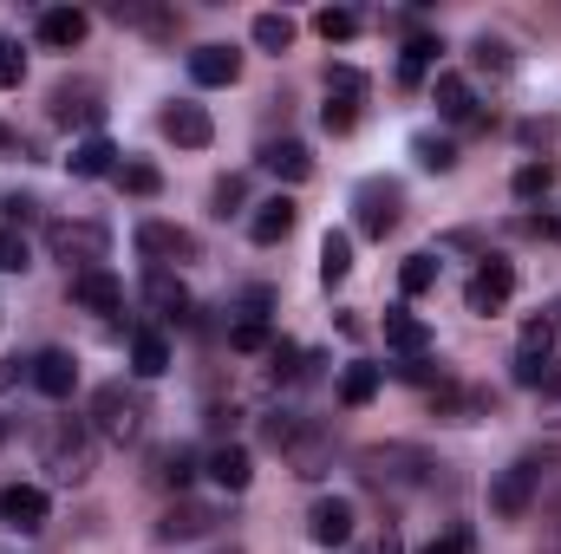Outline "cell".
Here are the masks:
<instances>
[{"label":"cell","instance_id":"obj_1","mask_svg":"<svg viewBox=\"0 0 561 554\" xmlns=\"http://www.w3.org/2000/svg\"><path fill=\"white\" fill-rule=\"evenodd\" d=\"M359 476L373 489H386V496H412V489H424L437 476V463H431V450H419V443H366L359 450Z\"/></svg>","mask_w":561,"mask_h":554},{"label":"cell","instance_id":"obj_2","mask_svg":"<svg viewBox=\"0 0 561 554\" xmlns=\"http://www.w3.org/2000/svg\"><path fill=\"white\" fill-rule=\"evenodd\" d=\"M144 392L138 385H125V379H112V385H99L92 392V430L99 437H112V443H138L144 437Z\"/></svg>","mask_w":561,"mask_h":554},{"label":"cell","instance_id":"obj_3","mask_svg":"<svg viewBox=\"0 0 561 554\" xmlns=\"http://www.w3.org/2000/svg\"><path fill=\"white\" fill-rule=\"evenodd\" d=\"M46 249H53V262H66L72 275H85V268H105L112 235H105V222H53Z\"/></svg>","mask_w":561,"mask_h":554},{"label":"cell","instance_id":"obj_4","mask_svg":"<svg viewBox=\"0 0 561 554\" xmlns=\"http://www.w3.org/2000/svg\"><path fill=\"white\" fill-rule=\"evenodd\" d=\"M46 470H53L59 483H85V476H92V430H85L79 417H59V424L46 430Z\"/></svg>","mask_w":561,"mask_h":554},{"label":"cell","instance_id":"obj_5","mask_svg":"<svg viewBox=\"0 0 561 554\" xmlns=\"http://www.w3.org/2000/svg\"><path fill=\"white\" fill-rule=\"evenodd\" d=\"M542 457H516L503 476H496V489H490V509L503 516V522H523L529 509H536V496H542Z\"/></svg>","mask_w":561,"mask_h":554},{"label":"cell","instance_id":"obj_6","mask_svg":"<svg viewBox=\"0 0 561 554\" xmlns=\"http://www.w3.org/2000/svg\"><path fill=\"white\" fill-rule=\"evenodd\" d=\"M353 209H359V235H392L399 229V209H405V189L399 183H386V176H366L359 183V196H353Z\"/></svg>","mask_w":561,"mask_h":554},{"label":"cell","instance_id":"obj_7","mask_svg":"<svg viewBox=\"0 0 561 554\" xmlns=\"http://www.w3.org/2000/svg\"><path fill=\"white\" fill-rule=\"evenodd\" d=\"M510 293H516V268H510V262H483V268L470 275V287H463V307L490 320V313L510 307Z\"/></svg>","mask_w":561,"mask_h":554},{"label":"cell","instance_id":"obj_8","mask_svg":"<svg viewBox=\"0 0 561 554\" xmlns=\"http://www.w3.org/2000/svg\"><path fill=\"white\" fill-rule=\"evenodd\" d=\"M138 255H150V268L196 262V235H190V229H176V222H144V229H138Z\"/></svg>","mask_w":561,"mask_h":554},{"label":"cell","instance_id":"obj_9","mask_svg":"<svg viewBox=\"0 0 561 554\" xmlns=\"http://www.w3.org/2000/svg\"><path fill=\"white\" fill-rule=\"evenodd\" d=\"M53 118H59V125H85V131L99 138V125H105L99 85H85V79H72V85H53Z\"/></svg>","mask_w":561,"mask_h":554},{"label":"cell","instance_id":"obj_10","mask_svg":"<svg viewBox=\"0 0 561 554\" xmlns=\"http://www.w3.org/2000/svg\"><path fill=\"white\" fill-rule=\"evenodd\" d=\"M222 522V509H209V503H190V496H176L170 509H163V522H157V542H196V535H209Z\"/></svg>","mask_w":561,"mask_h":554},{"label":"cell","instance_id":"obj_11","mask_svg":"<svg viewBox=\"0 0 561 554\" xmlns=\"http://www.w3.org/2000/svg\"><path fill=\"white\" fill-rule=\"evenodd\" d=\"M280 457H287V470H294V476H307V483H313V476H327V463H333V430H327V424H307Z\"/></svg>","mask_w":561,"mask_h":554},{"label":"cell","instance_id":"obj_12","mask_svg":"<svg viewBox=\"0 0 561 554\" xmlns=\"http://www.w3.org/2000/svg\"><path fill=\"white\" fill-rule=\"evenodd\" d=\"M46 516H53V503H46L39 483H7L0 489V522L7 529H46Z\"/></svg>","mask_w":561,"mask_h":554},{"label":"cell","instance_id":"obj_13","mask_svg":"<svg viewBox=\"0 0 561 554\" xmlns=\"http://www.w3.org/2000/svg\"><path fill=\"white\" fill-rule=\"evenodd\" d=\"M307 535H313L320 549H346V542H353V503H346V496H320V503L307 509Z\"/></svg>","mask_w":561,"mask_h":554},{"label":"cell","instance_id":"obj_14","mask_svg":"<svg viewBox=\"0 0 561 554\" xmlns=\"http://www.w3.org/2000/svg\"><path fill=\"white\" fill-rule=\"evenodd\" d=\"M163 138H170V143H183V150H203V143L216 138V125H209V112H203V105L176 99V105L163 112Z\"/></svg>","mask_w":561,"mask_h":554},{"label":"cell","instance_id":"obj_15","mask_svg":"<svg viewBox=\"0 0 561 554\" xmlns=\"http://www.w3.org/2000/svg\"><path fill=\"white\" fill-rule=\"evenodd\" d=\"M72 300L92 307V313H118L125 307V280L112 268H85V275H72Z\"/></svg>","mask_w":561,"mask_h":554},{"label":"cell","instance_id":"obj_16","mask_svg":"<svg viewBox=\"0 0 561 554\" xmlns=\"http://www.w3.org/2000/svg\"><path fill=\"white\" fill-rule=\"evenodd\" d=\"M190 79L196 85H236L242 79V53L236 46H196L190 53Z\"/></svg>","mask_w":561,"mask_h":554},{"label":"cell","instance_id":"obj_17","mask_svg":"<svg viewBox=\"0 0 561 554\" xmlns=\"http://www.w3.org/2000/svg\"><path fill=\"white\" fill-rule=\"evenodd\" d=\"M294 216H300V209H294L287 196H268V203H255V216H249V235H255L262 249H275V242H287V235H294Z\"/></svg>","mask_w":561,"mask_h":554},{"label":"cell","instance_id":"obj_18","mask_svg":"<svg viewBox=\"0 0 561 554\" xmlns=\"http://www.w3.org/2000/svg\"><path fill=\"white\" fill-rule=\"evenodd\" d=\"M262 170H275L280 183H307V176H313V150H307L300 138L262 143Z\"/></svg>","mask_w":561,"mask_h":554},{"label":"cell","instance_id":"obj_19","mask_svg":"<svg viewBox=\"0 0 561 554\" xmlns=\"http://www.w3.org/2000/svg\"><path fill=\"white\" fill-rule=\"evenodd\" d=\"M144 300H150L163 320H190V287L170 275V268H150V275H144Z\"/></svg>","mask_w":561,"mask_h":554},{"label":"cell","instance_id":"obj_20","mask_svg":"<svg viewBox=\"0 0 561 554\" xmlns=\"http://www.w3.org/2000/svg\"><path fill=\"white\" fill-rule=\"evenodd\" d=\"M33 385L46 392V399H72V385H79V366H72V353H39L33 359Z\"/></svg>","mask_w":561,"mask_h":554},{"label":"cell","instance_id":"obj_21","mask_svg":"<svg viewBox=\"0 0 561 554\" xmlns=\"http://www.w3.org/2000/svg\"><path fill=\"white\" fill-rule=\"evenodd\" d=\"M203 470H209V476H216L229 496H236V489H249V476H255V463H249V450H242V443H216Z\"/></svg>","mask_w":561,"mask_h":554},{"label":"cell","instance_id":"obj_22","mask_svg":"<svg viewBox=\"0 0 561 554\" xmlns=\"http://www.w3.org/2000/svg\"><path fill=\"white\" fill-rule=\"evenodd\" d=\"M85 33H92V20H85L79 7H53V13H39V39H46V46H59V53H66V46H79Z\"/></svg>","mask_w":561,"mask_h":554},{"label":"cell","instance_id":"obj_23","mask_svg":"<svg viewBox=\"0 0 561 554\" xmlns=\"http://www.w3.org/2000/svg\"><path fill=\"white\" fill-rule=\"evenodd\" d=\"M386 346H399L405 359H419L424 346H431V326H424L419 313H405V307H392V313H386Z\"/></svg>","mask_w":561,"mask_h":554},{"label":"cell","instance_id":"obj_24","mask_svg":"<svg viewBox=\"0 0 561 554\" xmlns=\"http://www.w3.org/2000/svg\"><path fill=\"white\" fill-rule=\"evenodd\" d=\"M431 99H437V112H444L450 125H470V118H477V99H470V85H463L457 72H437Z\"/></svg>","mask_w":561,"mask_h":554},{"label":"cell","instance_id":"obj_25","mask_svg":"<svg viewBox=\"0 0 561 554\" xmlns=\"http://www.w3.org/2000/svg\"><path fill=\"white\" fill-rule=\"evenodd\" d=\"M431 405H437V417H457V424H470V417H490V392H463V385H450V379H444Z\"/></svg>","mask_w":561,"mask_h":554},{"label":"cell","instance_id":"obj_26","mask_svg":"<svg viewBox=\"0 0 561 554\" xmlns=\"http://www.w3.org/2000/svg\"><path fill=\"white\" fill-rule=\"evenodd\" d=\"M196 470H203V457H196V450H183V443H176V450H163V457H157V470H150V476H157V483H163V489H176V496H183V489H190V483H196Z\"/></svg>","mask_w":561,"mask_h":554},{"label":"cell","instance_id":"obj_27","mask_svg":"<svg viewBox=\"0 0 561 554\" xmlns=\"http://www.w3.org/2000/svg\"><path fill=\"white\" fill-rule=\"evenodd\" d=\"M131 372H138V379L170 372V346H163V333H150V326H138V333H131Z\"/></svg>","mask_w":561,"mask_h":554},{"label":"cell","instance_id":"obj_28","mask_svg":"<svg viewBox=\"0 0 561 554\" xmlns=\"http://www.w3.org/2000/svg\"><path fill=\"white\" fill-rule=\"evenodd\" d=\"M118 170V150L105 138H85V143H72V176L79 183H92V176H112Z\"/></svg>","mask_w":561,"mask_h":554},{"label":"cell","instance_id":"obj_29","mask_svg":"<svg viewBox=\"0 0 561 554\" xmlns=\"http://www.w3.org/2000/svg\"><path fill=\"white\" fill-rule=\"evenodd\" d=\"M313 366H320V359H313V353H300L294 339H275V346H268V372H275V385H294V379H307Z\"/></svg>","mask_w":561,"mask_h":554},{"label":"cell","instance_id":"obj_30","mask_svg":"<svg viewBox=\"0 0 561 554\" xmlns=\"http://www.w3.org/2000/svg\"><path fill=\"white\" fill-rule=\"evenodd\" d=\"M373 399H379V366L353 359V366L340 372V405H373Z\"/></svg>","mask_w":561,"mask_h":554},{"label":"cell","instance_id":"obj_31","mask_svg":"<svg viewBox=\"0 0 561 554\" xmlns=\"http://www.w3.org/2000/svg\"><path fill=\"white\" fill-rule=\"evenodd\" d=\"M346 275H353V242H346V235H327V242H320V280L340 287Z\"/></svg>","mask_w":561,"mask_h":554},{"label":"cell","instance_id":"obj_32","mask_svg":"<svg viewBox=\"0 0 561 554\" xmlns=\"http://www.w3.org/2000/svg\"><path fill=\"white\" fill-rule=\"evenodd\" d=\"M249 33H255L262 53H287V46H294V20H287V13H255Z\"/></svg>","mask_w":561,"mask_h":554},{"label":"cell","instance_id":"obj_33","mask_svg":"<svg viewBox=\"0 0 561 554\" xmlns=\"http://www.w3.org/2000/svg\"><path fill=\"white\" fill-rule=\"evenodd\" d=\"M437 53H444V46H437V39H412V46H405V59H399V85H419L424 72H431V59H437Z\"/></svg>","mask_w":561,"mask_h":554},{"label":"cell","instance_id":"obj_34","mask_svg":"<svg viewBox=\"0 0 561 554\" xmlns=\"http://www.w3.org/2000/svg\"><path fill=\"white\" fill-rule=\"evenodd\" d=\"M313 33H320L327 46H333V39H353V33H359V13H353V7H327V13H313Z\"/></svg>","mask_w":561,"mask_h":554},{"label":"cell","instance_id":"obj_35","mask_svg":"<svg viewBox=\"0 0 561 554\" xmlns=\"http://www.w3.org/2000/svg\"><path fill=\"white\" fill-rule=\"evenodd\" d=\"M510 379H516L523 392H542V385L556 379V366H549V359H536V353H516V359H510Z\"/></svg>","mask_w":561,"mask_h":554},{"label":"cell","instance_id":"obj_36","mask_svg":"<svg viewBox=\"0 0 561 554\" xmlns=\"http://www.w3.org/2000/svg\"><path fill=\"white\" fill-rule=\"evenodd\" d=\"M300 430H307V417H300V412H268V417H262V437H268V450H287Z\"/></svg>","mask_w":561,"mask_h":554},{"label":"cell","instance_id":"obj_37","mask_svg":"<svg viewBox=\"0 0 561 554\" xmlns=\"http://www.w3.org/2000/svg\"><path fill=\"white\" fill-rule=\"evenodd\" d=\"M399 287H405V293H431V287H437V255H405Z\"/></svg>","mask_w":561,"mask_h":554},{"label":"cell","instance_id":"obj_38","mask_svg":"<svg viewBox=\"0 0 561 554\" xmlns=\"http://www.w3.org/2000/svg\"><path fill=\"white\" fill-rule=\"evenodd\" d=\"M510 189H516L523 203H536V196H549V189H556V170H549V163H523Z\"/></svg>","mask_w":561,"mask_h":554},{"label":"cell","instance_id":"obj_39","mask_svg":"<svg viewBox=\"0 0 561 554\" xmlns=\"http://www.w3.org/2000/svg\"><path fill=\"white\" fill-rule=\"evenodd\" d=\"M229 346H236V353H268V346H275V333H268V320H236Z\"/></svg>","mask_w":561,"mask_h":554},{"label":"cell","instance_id":"obj_40","mask_svg":"<svg viewBox=\"0 0 561 554\" xmlns=\"http://www.w3.org/2000/svg\"><path fill=\"white\" fill-rule=\"evenodd\" d=\"M112 13H118V20H131V26H144V33H157V39H170V33H176V20H170V13H150V7H125V0H118Z\"/></svg>","mask_w":561,"mask_h":554},{"label":"cell","instance_id":"obj_41","mask_svg":"<svg viewBox=\"0 0 561 554\" xmlns=\"http://www.w3.org/2000/svg\"><path fill=\"white\" fill-rule=\"evenodd\" d=\"M327 99H353V105H359V99H366V79H359L353 66H327Z\"/></svg>","mask_w":561,"mask_h":554},{"label":"cell","instance_id":"obj_42","mask_svg":"<svg viewBox=\"0 0 561 554\" xmlns=\"http://www.w3.org/2000/svg\"><path fill=\"white\" fill-rule=\"evenodd\" d=\"M320 125H327L333 138H346V131L359 125V105H353V99H327V105H320Z\"/></svg>","mask_w":561,"mask_h":554},{"label":"cell","instance_id":"obj_43","mask_svg":"<svg viewBox=\"0 0 561 554\" xmlns=\"http://www.w3.org/2000/svg\"><path fill=\"white\" fill-rule=\"evenodd\" d=\"M118 183H125L131 196H157V189H163V176H157L150 163H118Z\"/></svg>","mask_w":561,"mask_h":554},{"label":"cell","instance_id":"obj_44","mask_svg":"<svg viewBox=\"0 0 561 554\" xmlns=\"http://www.w3.org/2000/svg\"><path fill=\"white\" fill-rule=\"evenodd\" d=\"M516 353H536V359H549V353H556V320H529Z\"/></svg>","mask_w":561,"mask_h":554},{"label":"cell","instance_id":"obj_45","mask_svg":"<svg viewBox=\"0 0 561 554\" xmlns=\"http://www.w3.org/2000/svg\"><path fill=\"white\" fill-rule=\"evenodd\" d=\"M412 157H419L424 170H450V163H457V150H450L444 138H419L412 143Z\"/></svg>","mask_w":561,"mask_h":554},{"label":"cell","instance_id":"obj_46","mask_svg":"<svg viewBox=\"0 0 561 554\" xmlns=\"http://www.w3.org/2000/svg\"><path fill=\"white\" fill-rule=\"evenodd\" d=\"M20 72H26L20 46H13V39H0V92H13V85H20Z\"/></svg>","mask_w":561,"mask_h":554},{"label":"cell","instance_id":"obj_47","mask_svg":"<svg viewBox=\"0 0 561 554\" xmlns=\"http://www.w3.org/2000/svg\"><path fill=\"white\" fill-rule=\"evenodd\" d=\"M26 268V242L13 229H0V275H20Z\"/></svg>","mask_w":561,"mask_h":554},{"label":"cell","instance_id":"obj_48","mask_svg":"<svg viewBox=\"0 0 561 554\" xmlns=\"http://www.w3.org/2000/svg\"><path fill=\"white\" fill-rule=\"evenodd\" d=\"M399 372H405V379H412V385H444V372H437V366H431V359H405V366H399Z\"/></svg>","mask_w":561,"mask_h":554},{"label":"cell","instance_id":"obj_49","mask_svg":"<svg viewBox=\"0 0 561 554\" xmlns=\"http://www.w3.org/2000/svg\"><path fill=\"white\" fill-rule=\"evenodd\" d=\"M419 554H470V535H463V529H450V535H437V542H424Z\"/></svg>","mask_w":561,"mask_h":554},{"label":"cell","instance_id":"obj_50","mask_svg":"<svg viewBox=\"0 0 561 554\" xmlns=\"http://www.w3.org/2000/svg\"><path fill=\"white\" fill-rule=\"evenodd\" d=\"M236 203H242V176H222V183H216V216H229Z\"/></svg>","mask_w":561,"mask_h":554},{"label":"cell","instance_id":"obj_51","mask_svg":"<svg viewBox=\"0 0 561 554\" xmlns=\"http://www.w3.org/2000/svg\"><path fill=\"white\" fill-rule=\"evenodd\" d=\"M353 554H405V549H399V529H379L373 542H359Z\"/></svg>","mask_w":561,"mask_h":554},{"label":"cell","instance_id":"obj_52","mask_svg":"<svg viewBox=\"0 0 561 554\" xmlns=\"http://www.w3.org/2000/svg\"><path fill=\"white\" fill-rule=\"evenodd\" d=\"M536 399H542V424H561V379H549Z\"/></svg>","mask_w":561,"mask_h":554},{"label":"cell","instance_id":"obj_53","mask_svg":"<svg viewBox=\"0 0 561 554\" xmlns=\"http://www.w3.org/2000/svg\"><path fill=\"white\" fill-rule=\"evenodd\" d=\"M536 554H561V503L549 509V522H542V549Z\"/></svg>","mask_w":561,"mask_h":554},{"label":"cell","instance_id":"obj_54","mask_svg":"<svg viewBox=\"0 0 561 554\" xmlns=\"http://www.w3.org/2000/svg\"><path fill=\"white\" fill-rule=\"evenodd\" d=\"M477 66H496V72H510V53H503L496 39H477Z\"/></svg>","mask_w":561,"mask_h":554},{"label":"cell","instance_id":"obj_55","mask_svg":"<svg viewBox=\"0 0 561 554\" xmlns=\"http://www.w3.org/2000/svg\"><path fill=\"white\" fill-rule=\"evenodd\" d=\"M13 379H20V359H0V392H7Z\"/></svg>","mask_w":561,"mask_h":554},{"label":"cell","instance_id":"obj_56","mask_svg":"<svg viewBox=\"0 0 561 554\" xmlns=\"http://www.w3.org/2000/svg\"><path fill=\"white\" fill-rule=\"evenodd\" d=\"M0 150H20V138H13V131H7V125H0Z\"/></svg>","mask_w":561,"mask_h":554},{"label":"cell","instance_id":"obj_57","mask_svg":"<svg viewBox=\"0 0 561 554\" xmlns=\"http://www.w3.org/2000/svg\"><path fill=\"white\" fill-rule=\"evenodd\" d=\"M0 443H7V417H0Z\"/></svg>","mask_w":561,"mask_h":554},{"label":"cell","instance_id":"obj_58","mask_svg":"<svg viewBox=\"0 0 561 554\" xmlns=\"http://www.w3.org/2000/svg\"><path fill=\"white\" fill-rule=\"evenodd\" d=\"M222 554H242V549H222Z\"/></svg>","mask_w":561,"mask_h":554}]
</instances>
